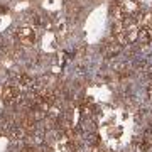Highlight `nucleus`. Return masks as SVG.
Masks as SVG:
<instances>
[{
  "label": "nucleus",
  "mask_w": 152,
  "mask_h": 152,
  "mask_svg": "<svg viewBox=\"0 0 152 152\" xmlns=\"http://www.w3.org/2000/svg\"><path fill=\"white\" fill-rule=\"evenodd\" d=\"M120 49H122V44L117 41V39L112 36V37H108L107 41L103 42V48H102V53H103L105 58H112V56H115L117 53H118Z\"/></svg>",
  "instance_id": "1"
},
{
  "label": "nucleus",
  "mask_w": 152,
  "mask_h": 152,
  "mask_svg": "<svg viewBox=\"0 0 152 152\" xmlns=\"http://www.w3.org/2000/svg\"><path fill=\"white\" fill-rule=\"evenodd\" d=\"M137 41L140 44H149L152 41V27L149 26H142L137 32Z\"/></svg>",
  "instance_id": "2"
}]
</instances>
